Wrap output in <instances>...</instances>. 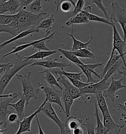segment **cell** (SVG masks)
I'll return each mask as SVG.
<instances>
[{"label":"cell","instance_id":"obj_1","mask_svg":"<svg viewBox=\"0 0 126 134\" xmlns=\"http://www.w3.org/2000/svg\"><path fill=\"white\" fill-rule=\"evenodd\" d=\"M50 8L38 13L20 9L19 12L15 14L14 20L9 25H0V32H6L16 36L21 32L29 29L36 28L40 22L46 17L47 10Z\"/></svg>","mask_w":126,"mask_h":134},{"label":"cell","instance_id":"obj_2","mask_svg":"<svg viewBox=\"0 0 126 134\" xmlns=\"http://www.w3.org/2000/svg\"><path fill=\"white\" fill-rule=\"evenodd\" d=\"M17 59L12 67L8 69L4 73V75L0 77V94H3L6 88L11 81L12 79L16 76L17 73L28 65H30L35 61L34 59L26 60L23 59V56H21L18 53H16Z\"/></svg>","mask_w":126,"mask_h":134},{"label":"cell","instance_id":"obj_3","mask_svg":"<svg viewBox=\"0 0 126 134\" xmlns=\"http://www.w3.org/2000/svg\"><path fill=\"white\" fill-rule=\"evenodd\" d=\"M32 73V72L29 71L25 75H16L17 79L22 83L23 91V94L26 99V106L29 105V102L31 99H34L35 100L38 99V95L39 91V88H35L32 84L31 82Z\"/></svg>","mask_w":126,"mask_h":134},{"label":"cell","instance_id":"obj_4","mask_svg":"<svg viewBox=\"0 0 126 134\" xmlns=\"http://www.w3.org/2000/svg\"><path fill=\"white\" fill-rule=\"evenodd\" d=\"M111 7L112 13L109 19L112 23H119L120 25L123 32L124 40L126 42V10L115 2L111 3Z\"/></svg>","mask_w":126,"mask_h":134},{"label":"cell","instance_id":"obj_5","mask_svg":"<svg viewBox=\"0 0 126 134\" xmlns=\"http://www.w3.org/2000/svg\"><path fill=\"white\" fill-rule=\"evenodd\" d=\"M38 85L40 89L43 90L46 94V98L48 101L51 103H55L59 106L64 113L66 114L65 110L64 109L62 103V90H58L55 87H49L43 83H38Z\"/></svg>","mask_w":126,"mask_h":134},{"label":"cell","instance_id":"obj_6","mask_svg":"<svg viewBox=\"0 0 126 134\" xmlns=\"http://www.w3.org/2000/svg\"><path fill=\"white\" fill-rule=\"evenodd\" d=\"M112 27L113 28V47L110 57L113 56L115 50H116L121 55L122 60L124 63V66H126V61L125 58V55H126V51H125L126 42L122 39L115 24H113Z\"/></svg>","mask_w":126,"mask_h":134},{"label":"cell","instance_id":"obj_7","mask_svg":"<svg viewBox=\"0 0 126 134\" xmlns=\"http://www.w3.org/2000/svg\"><path fill=\"white\" fill-rule=\"evenodd\" d=\"M41 111H43L44 114L51 119L59 126L61 134H66V128L67 127V123H64L60 120L53 109L52 103L47 101L42 108Z\"/></svg>","mask_w":126,"mask_h":134},{"label":"cell","instance_id":"obj_8","mask_svg":"<svg viewBox=\"0 0 126 134\" xmlns=\"http://www.w3.org/2000/svg\"><path fill=\"white\" fill-rule=\"evenodd\" d=\"M52 72L55 73V77L57 81L63 84L64 86V88L75 100L82 96L80 89L75 87L69 79H67V78L65 76L62 74H58L54 70H52Z\"/></svg>","mask_w":126,"mask_h":134},{"label":"cell","instance_id":"obj_9","mask_svg":"<svg viewBox=\"0 0 126 134\" xmlns=\"http://www.w3.org/2000/svg\"><path fill=\"white\" fill-rule=\"evenodd\" d=\"M47 101V99L45 97V99H44L43 103L40 106L36 108L37 110H35L34 113H33L28 117L24 118L22 120L18 121L19 123V127L18 131L15 134H22L26 132H30L31 131L32 122L33 119L35 117L36 114H38L41 111L42 108L45 105V104Z\"/></svg>","mask_w":126,"mask_h":134},{"label":"cell","instance_id":"obj_10","mask_svg":"<svg viewBox=\"0 0 126 134\" xmlns=\"http://www.w3.org/2000/svg\"><path fill=\"white\" fill-rule=\"evenodd\" d=\"M110 83L102 79L98 82L92 83L81 89H80L82 95L86 94H99L103 93L110 85Z\"/></svg>","mask_w":126,"mask_h":134},{"label":"cell","instance_id":"obj_11","mask_svg":"<svg viewBox=\"0 0 126 134\" xmlns=\"http://www.w3.org/2000/svg\"><path fill=\"white\" fill-rule=\"evenodd\" d=\"M17 97H6L0 98V128L4 126V128L7 126V120L8 114H10L13 110H8V106L12 100L17 98Z\"/></svg>","mask_w":126,"mask_h":134},{"label":"cell","instance_id":"obj_12","mask_svg":"<svg viewBox=\"0 0 126 134\" xmlns=\"http://www.w3.org/2000/svg\"><path fill=\"white\" fill-rule=\"evenodd\" d=\"M102 116L104 134H120L122 129L125 127V125H118L114 122L110 113Z\"/></svg>","mask_w":126,"mask_h":134},{"label":"cell","instance_id":"obj_13","mask_svg":"<svg viewBox=\"0 0 126 134\" xmlns=\"http://www.w3.org/2000/svg\"><path fill=\"white\" fill-rule=\"evenodd\" d=\"M123 80V79L122 78L119 80H115L112 77V81L109 86L102 93L103 95L106 98H109L112 102H115L117 91L123 88H126V86L122 83Z\"/></svg>","mask_w":126,"mask_h":134},{"label":"cell","instance_id":"obj_14","mask_svg":"<svg viewBox=\"0 0 126 134\" xmlns=\"http://www.w3.org/2000/svg\"><path fill=\"white\" fill-rule=\"evenodd\" d=\"M55 34H56V32H54L49 36H44V37H43L41 39H40V40H34V41H30L28 42H16V43L19 44V45H18L17 46H13L12 47L13 50H12V51L9 52V53H8L5 55H4L2 57V58L3 59V58L8 57V55H11L12 54H16V53H18L19 52L22 51L23 50H25L28 48L33 46V45H34L35 44L38 43L43 40H49V39L52 40V39H53V37H54V36H55Z\"/></svg>","mask_w":126,"mask_h":134},{"label":"cell","instance_id":"obj_15","mask_svg":"<svg viewBox=\"0 0 126 134\" xmlns=\"http://www.w3.org/2000/svg\"><path fill=\"white\" fill-rule=\"evenodd\" d=\"M21 8L20 0H7L0 1V13L9 12L10 14H15L19 12Z\"/></svg>","mask_w":126,"mask_h":134},{"label":"cell","instance_id":"obj_16","mask_svg":"<svg viewBox=\"0 0 126 134\" xmlns=\"http://www.w3.org/2000/svg\"><path fill=\"white\" fill-rule=\"evenodd\" d=\"M40 66L43 67H46L47 69H53V68H62L64 67H69L71 66L70 64L67 63L66 62H58L57 59H50L46 60L43 61H36L35 62L29 65L30 67H34L35 66Z\"/></svg>","mask_w":126,"mask_h":134},{"label":"cell","instance_id":"obj_17","mask_svg":"<svg viewBox=\"0 0 126 134\" xmlns=\"http://www.w3.org/2000/svg\"><path fill=\"white\" fill-rule=\"evenodd\" d=\"M90 21L88 17V12L83 9L76 15L71 17L66 22V25L69 27L74 24H85L89 23Z\"/></svg>","mask_w":126,"mask_h":134},{"label":"cell","instance_id":"obj_18","mask_svg":"<svg viewBox=\"0 0 126 134\" xmlns=\"http://www.w3.org/2000/svg\"><path fill=\"white\" fill-rule=\"evenodd\" d=\"M20 98L19 100L15 103L12 104L11 103L9 104V106L13 108L16 111V113L18 115V121H21L24 118L25 116V107L26 106V99L23 93H20Z\"/></svg>","mask_w":126,"mask_h":134},{"label":"cell","instance_id":"obj_19","mask_svg":"<svg viewBox=\"0 0 126 134\" xmlns=\"http://www.w3.org/2000/svg\"><path fill=\"white\" fill-rule=\"evenodd\" d=\"M39 32V29H37L35 27H33V28L29 29L26 31L21 32L19 34H18L17 35H16V36H14L12 38H10V40H7V41H4V42L1 44V45H0V49L2 50L6 46H7L9 44L12 43V42L16 41L17 40H19L21 38H24V37H25L27 36L31 35L33 33Z\"/></svg>","mask_w":126,"mask_h":134},{"label":"cell","instance_id":"obj_20","mask_svg":"<svg viewBox=\"0 0 126 134\" xmlns=\"http://www.w3.org/2000/svg\"><path fill=\"white\" fill-rule=\"evenodd\" d=\"M55 22V16L53 14H50L48 17H46L39 23L36 27L39 29H42L46 32L45 36H47L50 34L52 29V26Z\"/></svg>","mask_w":126,"mask_h":134},{"label":"cell","instance_id":"obj_21","mask_svg":"<svg viewBox=\"0 0 126 134\" xmlns=\"http://www.w3.org/2000/svg\"><path fill=\"white\" fill-rule=\"evenodd\" d=\"M62 100L65 105V110L66 111L65 115L66 118H67L71 116V109L74 104L75 99L72 97V96L64 87H63L62 90Z\"/></svg>","mask_w":126,"mask_h":134},{"label":"cell","instance_id":"obj_22","mask_svg":"<svg viewBox=\"0 0 126 134\" xmlns=\"http://www.w3.org/2000/svg\"><path fill=\"white\" fill-rule=\"evenodd\" d=\"M72 29L71 34H69V33H67L66 32H63V33L65 34L66 35L71 36V38H72V40H73V44H72V48L71 49V51H77V50H78L80 49H83V48H88V45L91 43V42L92 41V40H93V36H91L90 39L88 42H85V43L81 42L78 40H76L75 38L74 35L73 26H72Z\"/></svg>","mask_w":126,"mask_h":134},{"label":"cell","instance_id":"obj_23","mask_svg":"<svg viewBox=\"0 0 126 134\" xmlns=\"http://www.w3.org/2000/svg\"><path fill=\"white\" fill-rule=\"evenodd\" d=\"M57 51L56 50H49V51H39L35 52L32 55L24 57L23 59L26 60H30L32 59H43L46 57H49L51 55H54L57 53Z\"/></svg>","mask_w":126,"mask_h":134},{"label":"cell","instance_id":"obj_24","mask_svg":"<svg viewBox=\"0 0 126 134\" xmlns=\"http://www.w3.org/2000/svg\"><path fill=\"white\" fill-rule=\"evenodd\" d=\"M43 73H45V75L43 78L51 87H59L60 90H63V87L61 86V85L59 84V82L56 78L55 76L51 73V71H50L49 69H45L44 71L39 72V74Z\"/></svg>","mask_w":126,"mask_h":134},{"label":"cell","instance_id":"obj_25","mask_svg":"<svg viewBox=\"0 0 126 134\" xmlns=\"http://www.w3.org/2000/svg\"><path fill=\"white\" fill-rule=\"evenodd\" d=\"M95 95L97 99V102L102 112V116L110 114L107 105L106 104V100L105 99L106 97L103 95L102 93H99Z\"/></svg>","mask_w":126,"mask_h":134},{"label":"cell","instance_id":"obj_26","mask_svg":"<svg viewBox=\"0 0 126 134\" xmlns=\"http://www.w3.org/2000/svg\"><path fill=\"white\" fill-rule=\"evenodd\" d=\"M58 51L61 53L63 55H64L67 59L70 60L72 63L77 64L83 65L84 63H83L81 60L79 59L78 57L75 55L74 53L72 51H68L62 48H59Z\"/></svg>","mask_w":126,"mask_h":134},{"label":"cell","instance_id":"obj_27","mask_svg":"<svg viewBox=\"0 0 126 134\" xmlns=\"http://www.w3.org/2000/svg\"><path fill=\"white\" fill-rule=\"evenodd\" d=\"M124 63L122 59H120L119 60L115 63H114L113 65L111 66L108 70L107 71L106 75L103 77V79H104L105 80L107 81L108 79H109L111 76H112V75H113L115 73L119 72L120 70V66H121L122 63Z\"/></svg>","mask_w":126,"mask_h":134},{"label":"cell","instance_id":"obj_28","mask_svg":"<svg viewBox=\"0 0 126 134\" xmlns=\"http://www.w3.org/2000/svg\"><path fill=\"white\" fill-rule=\"evenodd\" d=\"M98 105L97 102H94L95 112L94 115L96 118L97 126L95 128V133L96 134H104V125L103 122L101 121L98 114Z\"/></svg>","mask_w":126,"mask_h":134},{"label":"cell","instance_id":"obj_29","mask_svg":"<svg viewBox=\"0 0 126 134\" xmlns=\"http://www.w3.org/2000/svg\"><path fill=\"white\" fill-rule=\"evenodd\" d=\"M66 123L67 127H69V129L71 131L80 127L81 125H83V121L81 119H80L73 116H70L69 117L67 118Z\"/></svg>","mask_w":126,"mask_h":134},{"label":"cell","instance_id":"obj_30","mask_svg":"<svg viewBox=\"0 0 126 134\" xmlns=\"http://www.w3.org/2000/svg\"><path fill=\"white\" fill-rule=\"evenodd\" d=\"M91 49L89 48H83L77 51H73L75 55L78 58H87V59H94L95 55L91 51Z\"/></svg>","mask_w":126,"mask_h":134},{"label":"cell","instance_id":"obj_31","mask_svg":"<svg viewBox=\"0 0 126 134\" xmlns=\"http://www.w3.org/2000/svg\"><path fill=\"white\" fill-rule=\"evenodd\" d=\"M120 59H122L121 55H120L119 54L118 55H116L115 53L112 57L109 58V59L108 60L106 66L102 69V71H101V75H102V79H103L104 75H106V74L107 71L108 70V69H109V68L111 66H112V65H113L114 63H116L118 60H119Z\"/></svg>","mask_w":126,"mask_h":134},{"label":"cell","instance_id":"obj_32","mask_svg":"<svg viewBox=\"0 0 126 134\" xmlns=\"http://www.w3.org/2000/svg\"><path fill=\"white\" fill-rule=\"evenodd\" d=\"M88 17L89 18V20L90 21H94V22H97L98 23H102L104 24H107L110 26H112V25L114 23H112L109 19L103 18L100 16H98L96 14H93L91 12H88Z\"/></svg>","mask_w":126,"mask_h":134},{"label":"cell","instance_id":"obj_33","mask_svg":"<svg viewBox=\"0 0 126 134\" xmlns=\"http://www.w3.org/2000/svg\"><path fill=\"white\" fill-rule=\"evenodd\" d=\"M41 8V0H34L30 4L23 9H25L29 12L34 13L39 12Z\"/></svg>","mask_w":126,"mask_h":134},{"label":"cell","instance_id":"obj_34","mask_svg":"<svg viewBox=\"0 0 126 134\" xmlns=\"http://www.w3.org/2000/svg\"><path fill=\"white\" fill-rule=\"evenodd\" d=\"M85 64V63H84ZM84 64L83 65L80 64H77V65L83 72V73L86 75L87 78V83H96L98 82L99 81L97 80L96 79H94L92 77V74L93 73L84 65Z\"/></svg>","mask_w":126,"mask_h":134},{"label":"cell","instance_id":"obj_35","mask_svg":"<svg viewBox=\"0 0 126 134\" xmlns=\"http://www.w3.org/2000/svg\"><path fill=\"white\" fill-rule=\"evenodd\" d=\"M55 72L59 74L64 75L66 77H70L72 79H77L79 80L82 81L81 78L83 77L82 71L79 73H71V72H68L65 71L64 69V68H60V69L59 70L55 71Z\"/></svg>","mask_w":126,"mask_h":134},{"label":"cell","instance_id":"obj_36","mask_svg":"<svg viewBox=\"0 0 126 134\" xmlns=\"http://www.w3.org/2000/svg\"><path fill=\"white\" fill-rule=\"evenodd\" d=\"M85 5V1L84 0H77L76 3H75L74 7V9L67 14L70 15L71 17L76 15L78 13L82 11L84 8Z\"/></svg>","mask_w":126,"mask_h":134},{"label":"cell","instance_id":"obj_37","mask_svg":"<svg viewBox=\"0 0 126 134\" xmlns=\"http://www.w3.org/2000/svg\"><path fill=\"white\" fill-rule=\"evenodd\" d=\"M15 14H6L3 13L0 14V25H9L14 20Z\"/></svg>","mask_w":126,"mask_h":134},{"label":"cell","instance_id":"obj_38","mask_svg":"<svg viewBox=\"0 0 126 134\" xmlns=\"http://www.w3.org/2000/svg\"><path fill=\"white\" fill-rule=\"evenodd\" d=\"M91 3L96 4L97 5V8L98 9H99L103 13L104 16H106V18L109 19L110 16L108 14L107 8H106V7L104 6V5L103 3L102 0H91Z\"/></svg>","mask_w":126,"mask_h":134},{"label":"cell","instance_id":"obj_39","mask_svg":"<svg viewBox=\"0 0 126 134\" xmlns=\"http://www.w3.org/2000/svg\"><path fill=\"white\" fill-rule=\"evenodd\" d=\"M86 123L83 124L84 126L86 127L88 134H94L95 133V123L89 118L85 119Z\"/></svg>","mask_w":126,"mask_h":134},{"label":"cell","instance_id":"obj_40","mask_svg":"<svg viewBox=\"0 0 126 134\" xmlns=\"http://www.w3.org/2000/svg\"><path fill=\"white\" fill-rule=\"evenodd\" d=\"M104 64V63H96L94 64H84V65L87 67L90 70L93 74H94L96 76H97L99 79L102 80V77L101 74H99L98 72L94 71V69L98 67H101Z\"/></svg>","mask_w":126,"mask_h":134},{"label":"cell","instance_id":"obj_41","mask_svg":"<svg viewBox=\"0 0 126 134\" xmlns=\"http://www.w3.org/2000/svg\"><path fill=\"white\" fill-rule=\"evenodd\" d=\"M72 5L73 4L70 1H64L61 3L60 8L62 12L67 14L72 10Z\"/></svg>","mask_w":126,"mask_h":134},{"label":"cell","instance_id":"obj_42","mask_svg":"<svg viewBox=\"0 0 126 134\" xmlns=\"http://www.w3.org/2000/svg\"><path fill=\"white\" fill-rule=\"evenodd\" d=\"M51 40L49 39V40H43L41 41H40L38 43L35 44L34 45H33V50L35 49H38L39 50V51H49L50 50L49 48L46 47V45H45V43L47 42H49Z\"/></svg>","mask_w":126,"mask_h":134},{"label":"cell","instance_id":"obj_43","mask_svg":"<svg viewBox=\"0 0 126 134\" xmlns=\"http://www.w3.org/2000/svg\"><path fill=\"white\" fill-rule=\"evenodd\" d=\"M67 78L71 81V83H72L75 87L78 88L79 89H81L82 88H84L86 86L90 85L92 83H88L87 82L86 83H84L82 81L79 80L77 79H72V78H71L70 77H67Z\"/></svg>","mask_w":126,"mask_h":134},{"label":"cell","instance_id":"obj_44","mask_svg":"<svg viewBox=\"0 0 126 134\" xmlns=\"http://www.w3.org/2000/svg\"><path fill=\"white\" fill-rule=\"evenodd\" d=\"M18 118H19L17 114L12 112L10 114H8L7 118V120L10 124H13L16 122H18Z\"/></svg>","mask_w":126,"mask_h":134},{"label":"cell","instance_id":"obj_45","mask_svg":"<svg viewBox=\"0 0 126 134\" xmlns=\"http://www.w3.org/2000/svg\"><path fill=\"white\" fill-rule=\"evenodd\" d=\"M14 65L10 63H1L0 65V75L2 76V74L4 73L8 69L12 67Z\"/></svg>","mask_w":126,"mask_h":134},{"label":"cell","instance_id":"obj_46","mask_svg":"<svg viewBox=\"0 0 126 134\" xmlns=\"http://www.w3.org/2000/svg\"><path fill=\"white\" fill-rule=\"evenodd\" d=\"M21 4V9H23L30 4L34 0H20Z\"/></svg>","mask_w":126,"mask_h":134},{"label":"cell","instance_id":"obj_47","mask_svg":"<svg viewBox=\"0 0 126 134\" xmlns=\"http://www.w3.org/2000/svg\"><path fill=\"white\" fill-rule=\"evenodd\" d=\"M71 133L73 134H83V131L82 129L79 127L77 128H75L74 130L71 131Z\"/></svg>","mask_w":126,"mask_h":134},{"label":"cell","instance_id":"obj_48","mask_svg":"<svg viewBox=\"0 0 126 134\" xmlns=\"http://www.w3.org/2000/svg\"><path fill=\"white\" fill-rule=\"evenodd\" d=\"M120 110L125 111L126 113V102L124 103L123 104H119L118 105V111H119Z\"/></svg>","mask_w":126,"mask_h":134},{"label":"cell","instance_id":"obj_49","mask_svg":"<svg viewBox=\"0 0 126 134\" xmlns=\"http://www.w3.org/2000/svg\"><path fill=\"white\" fill-rule=\"evenodd\" d=\"M35 118H36V121H37V123H38V125L39 130V134H45V133H44V132H43V129H42V128H41V126H40V123H39V120L38 116V114H36V116H35Z\"/></svg>","mask_w":126,"mask_h":134},{"label":"cell","instance_id":"obj_50","mask_svg":"<svg viewBox=\"0 0 126 134\" xmlns=\"http://www.w3.org/2000/svg\"><path fill=\"white\" fill-rule=\"evenodd\" d=\"M54 4L56 5V12H58L59 10V8H60V4H61V3L62 2L61 0H54Z\"/></svg>","mask_w":126,"mask_h":134},{"label":"cell","instance_id":"obj_51","mask_svg":"<svg viewBox=\"0 0 126 134\" xmlns=\"http://www.w3.org/2000/svg\"><path fill=\"white\" fill-rule=\"evenodd\" d=\"M119 74H122V75H124V77L126 76V66H124L123 67H122V71H119L118 72Z\"/></svg>","mask_w":126,"mask_h":134},{"label":"cell","instance_id":"obj_52","mask_svg":"<svg viewBox=\"0 0 126 134\" xmlns=\"http://www.w3.org/2000/svg\"><path fill=\"white\" fill-rule=\"evenodd\" d=\"M122 116L123 117V118L124 119V121L126 123V115L125 114H123V113H122Z\"/></svg>","mask_w":126,"mask_h":134},{"label":"cell","instance_id":"obj_53","mask_svg":"<svg viewBox=\"0 0 126 134\" xmlns=\"http://www.w3.org/2000/svg\"><path fill=\"white\" fill-rule=\"evenodd\" d=\"M8 129H3L2 128H0V132H1V134H3L5 131H7Z\"/></svg>","mask_w":126,"mask_h":134}]
</instances>
